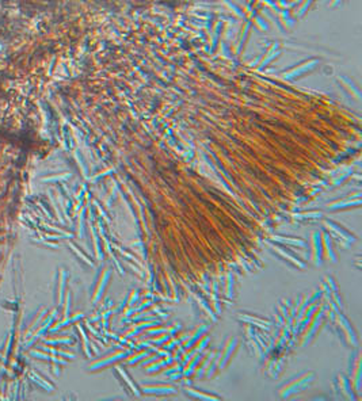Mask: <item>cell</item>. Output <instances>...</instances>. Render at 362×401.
I'll return each mask as SVG.
<instances>
[{"instance_id":"cell-1","label":"cell","mask_w":362,"mask_h":401,"mask_svg":"<svg viewBox=\"0 0 362 401\" xmlns=\"http://www.w3.org/2000/svg\"><path fill=\"white\" fill-rule=\"evenodd\" d=\"M330 320L332 324V331L341 339L346 347H358V338L354 328L350 326L349 320L346 319L339 310H330Z\"/></svg>"},{"instance_id":"cell-2","label":"cell","mask_w":362,"mask_h":401,"mask_svg":"<svg viewBox=\"0 0 362 401\" xmlns=\"http://www.w3.org/2000/svg\"><path fill=\"white\" fill-rule=\"evenodd\" d=\"M313 377H315V374L312 371H305V373H301L297 377H293L288 383L281 385L278 388V393L281 395V397L288 399V397L296 395L299 392H303L313 381Z\"/></svg>"},{"instance_id":"cell-3","label":"cell","mask_w":362,"mask_h":401,"mask_svg":"<svg viewBox=\"0 0 362 401\" xmlns=\"http://www.w3.org/2000/svg\"><path fill=\"white\" fill-rule=\"evenodd\" d=\"M350 381L353 385V389L358 397L361 396L362 388V369H361V352L356 350L350 357Z\"/></svg>"},{"instance_id":"cell-4","label":"cell","mask_w":362,"mask_h":401,"mask_svg":"<svg viewBox=\"0 0 362 401\" xmlns=\"http://www.w3.org/2000/svg\"><path fill=\"white\" fill-rule=\"evenodd\" d=\"M334 386H335V392L338 395H341L342 399H347V400H357L358 399L354 389H353L351 381L346 374L338 373L335 380H334Z\"/></svg>"},{"instance_id":"cell-5","label":"cell","mask_w":362,"mask_h":401,"mask_svg":"<svg viewBox=\"0 0 362 401\" xmlns=\"http://www.w3.org/2000/svg\"><path fill=\"white\" fill-rule=\"evenodd\" d=\"M319 312H315L312 319L309 320L308 326L305 327L304 329V335H303V342H301V346H307L312 339L315 338V335L318 332L319 327L322 324V320H323L324 314H326V309L324 307H319Z\"/></svg>"},{"instance_id":"cell-6","label":"cell","mask_w":362,"mask_h":401,"mask_svg":"<svg viewBox=\"0 0 362 401\" xmlns=\"http://www.w3.org/2000/svg\"><path fill=\"white\" fill-rule=\"evenodd\" d=\"M237 345H239L237 338L228 336L224 340L220 351H217V354H218V369H224L228 365L229 359L232 357V354L235 352Z\"/></svg>"},{"instance_id":"cell-7","label":"cell","mask_w":362,"mask_h":401,"mask_svg":"<svg viewBox=\"0 0 362 401\" xmlns=\"http://www.w3.org/2000/svg\"><path fill=\"white\" fill-rule=\"evenodd\" d=\"M309 244H311V259L313 260V263L316 266H322L323 263V238H322V232L315 231L312 232L311 240H309Z\"/></svg>"},{"instance_id":"cell-8","label":"cell","mask_w":362,"mask_h":401,"mask_svg":"<svg viewBox=\"0 0 362 401\" xmlns=\"http://www.w3.org/2000/svg\"><path fill=\"white\" fill-rule=\"evenodd\" d=\"M140 389L144 395L164 396V395H172V393H177V388H174L172 385H167V383H141Z\"/></svg>"},{"instance_id":"cell-9","label":"cell","mask_w":362,"mask_h":401,"mask_svg":"<svg viewBox=\"0 0 362 401\" xmlns=\"http://www.w3.org/2000/svg\"><path fill=\"white\" fill-rule=\"evenodd\" d=\"M272 251H273L274 254H277L278 257H281V259H286V260H288V263L290 264V266H293V267H296V269H304L305 267V264L300 260L299 257L294 256L290 251L286 250L285 247H281V245L274 244V245H272Z\"/></svg>"},{"instance_id":"cell-10","label":"cell","mask_w":362,"mask_h":401,"mask_svg":"<svg viewBox=\"0 0 362 401\" xmlns=\"http://www.w3.org/2000/svg\"><path fill=\"white\" fill-rule=\"evenodd\" d=\"M206 331H208V326L201 324V326H198L197 328H196V329H194V331L189 335V336H186V339H184L186 342H183V345L181 346V347L184 350V352H186L187 350H190L191 346L196 345L198 340H199V339L202 338L203 335L206 333Z\"/></svg>"},{"instance_id":"cell-11","label":"cell","mask_w":362,"mask_h":401,"mask_svg":"<svg viewBox=\"0 0 362 401\" xmlns=\"http://www.w3.org/2000/svg\"><path fill=\"white\" fill-rule=\"evenodd\" d=\"M324 225L327 226V229H328V231H332L334 233H337V236H339L342 240H346V241H349V243H353V241L356 240L351 233L347 232L344 228H342L339 224L334 222V221H328V219H326V221H324Z\"/></svg>"},{"instance_id":"cell-12","label":"cell","mask_w":362,"mask_h":401,"mask_svg":"<svg viewBox=\"0 0 362 401\" xmlns=\"http://www.w3.org/2000/svg\"><path fill=\"white\" fill-rule=\"evenodd\" d=\"M183 392L184 395L189 396L191 399H201V400H218L220 399V396L206 393V392H203L202 389L194 388V386H186Z\"/></svg>"},{"instance_id":"cell-13","label":"cell","mask_w":362,"mask_h":401,"mask_svg":"<svg viewBox=\"0 0 362 401\" xmlns=\"http://www.w3.org/2000/svg\"><path fill=\"white\" fill-rule=\"evenodd\" d=\"M322 238H323V248H326L327 252V257L330 259L332 263H337V256H335V252L332 250V243H331V236L328 233L322 232Z\"/></svg>"},{"instance_id":"cell-14","label":"cell","mask_w":362,"mask_h":401,"mask_svg":"<svg viewBox=\"0 0 362 401\" xmlns=\"http://www.w3.org/2000/svg\"><path fill=\"white\" fill-rule=\"evenodd\" d=\"M117 371H118V373L121 374V377L125 380V383H124V388L130 389V392H132L134 396H140V392H139V389H137V386H136V383L130 380V377L127 376V371L122 369V367H117Z\"/></svg>"},{"instance_id":"cell-15","label":"cell","mask_w":362,"mask_h":401,"mask_svg":"<svg viewBox=\"0 0 362 401\" xmlns=\"http://www.w3.org/2000/svg\"><path fill=\"white\" fill-rule=\"evenodd\" d=\"M149 354H151V352H149V351H148V350L141 351L140 354H137V355H136V357H130V358H127V364H130V365L137 364V362H139V361H143V359H144V358H145V357H149Z\"/></svg>"},{"instance_id":"cell-16","label":"cell","mask_w":362,"mask_h":401,"mask_svg":"<svg viewBox=\"0 0 362 401\" xmlns=\"http://www.w3.org/2000/svg\"><path fill=\"white\" fill-rule=\"evenodd\" d=\"M234 292V276L232 274H228V279H227V295L228 297H232V293Z\"/></svg>"}]
</instances>
